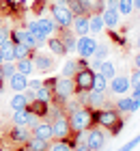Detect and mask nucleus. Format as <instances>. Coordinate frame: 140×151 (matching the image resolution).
Segmentation results:
<instances>
[{
	"label": "nucleus",
	"mask_w": 140,
	"mask_h": 151,
	"mask_svg": "<svg viewBox=\"0 0 140 151\" xmlns=\"http://www.w3.org/2000/svg\"><path fill=\"white\" fill-rule=\"evenodd\" d=\"M67 119H69V125H71L73 134L84 132V129H90L93 125H97L95 123V112L90 110V106H80L78 110H73Z\"/></svg>",
	"instance_id": "1"
},
{
	"label": "nucleus",
	"mask_w": 140,
	"mask_h": 151,
	"mask_svg": "<svg viewBox=\"0 0 140 151\" xmlns=\"http://www.w3.org/2000/svg\"><path fill=\"white\" fill-rule=\"evenodd\" d=\"M95 123L101 125L103 129H108L112 134H118L123 127V121H121V112L116 108H106V110H95Z\"/></svg>",
	"instance_id": "2"
},
{
	"label": "nucleus",
	"mask_w": 140,
	"mask_h": 151,
	"mask_svg": "<svg viewBox=\"0 0 140 151\" xmlns=\"http://www.w3.org/2000/svg\"><path fill=\"white\" fill-rule=\"evenodd\" d=\"M73 95H75V84H73L71 78H67V76L56 78L54 88H52V99H56V104L65 106V101L69 97H73Z\"/></svg>",
	"instance_id": "3"
},
{
	"label": "nucleus",
	"mask_w": 140,
	"mask_h": 151,
	"mask_svg": "<svg viewBox=\"0 0 140 151\" xmlns=\"http://www.w3.org/2000/svg\"><path fill=\"white\" fill-rule=\"evenodd\" d=\"M93 78H95V71L88 67H84V69H78L73 73V84H75V93L78 91H90L93 88Z\"/></svg>",
	"instance_id": "4"
},
{
	"label": "nucleus",
	"mask_w": 140,
	"mask_h": 151,
	"mask_svg": "<svg viewBox=\"0 0 140 151\" xmlns=\"http://www.w3.org/2000/svg\"><path fill=\"white\" fill-rule=\"evenodd\" d=\"M50 11H52V17L54 22L58 24V28H69L73 22V13L69 11V6H62V4H50Z\"/></svg>",
	"instance_id": "5"
},
{
	"label": "nucleus",
	"mask_w": 140,
	"mask_h": 151,
	"mask_svg": "<svg viewBox=\"0 0 140 151\" xmlns=\"http://www.w3.org/2000/svg\"><path fill=\"white\" fill-rule=\"evenodd\" d=\"M52 132H54V138H60V140H69L71 136V125H69V119L65 114L58 116V119H52Z\"/></svg>",
	"instance_id": "6"
},
{
	"label": "nucleus",
	"mask_w": 140,
	"mask_h": 151,
	"mask_svg": "<svg viewBox=\"0 0 140 151\" xmlns=\"http://www.w3.org/2000/svg\"><path fill=\"white\" fill-rule=\"evenodd\" d=\"M97 47V39L90 37V35H84V37H78V43H75V50H78L80 58H90Z\"/></svg>",
	"instance_id": "7"
},
{
	"label": "nucleus",
	"mask_w": 140,
	"mask_h": 151,
	"mask_svg": "<svg viewBox=\"0 0 140 151\" xmlns=\"http://www.w3.org/2000/svg\"><path fill=\"white\" fill-rule=\"evenodd\" d=\"M103 145H106V134L101 132V127H90L86 136V147L90 151H101Z\"/></svg>",
	"instance_id": "8"
},
{
	"label": "nucleus",
	"mask_w": 140,
	"mask_h": 151,
	"mask_svg": "<svg viewBox=\"0 0 140 151\" xmlns=\"http://www.w3.org/2000/svg\"><path fill=\"white\" fill-rule=\"evenodd\" d=\"M37 121H39V116L32 114L28 108H22V110H13V123H15V125L32 127V125H37Z\"/></svg>",
	"instance_id": "9"
},
{
	"label": "nucleus",
	"mask_w": 140,
	"mask_h": 151,
	"mask_svg": "<svg viewBox=\"0 0 140 151\" xmlns=\"http://www.w3.org/2000/svg\"><path fill=\"white\" fill-rule=\"evenodd\" d=\"M32 136L37 138H43V140H52L54 138V132H52V121H37V125H32Z\"/></svg>",
	"instance_id": "10"
},
{
	"label": "nucleus",
	"mask_w": 140,
	"mask_h": 151,
	"mask_svg": "<svg viewBox=\"0 0 140 151\" xmlns=\"http://www.w3.org/2000/svg\"><path fill=\"white\" fill-rule=\"evenodd\" d=\"M110 82V93H114V95H123V93H127L129 91V78H125V76H114L112 80H108Z\"/></svg>",
	"instance_id": "11"
},
{
	"label": "nucleus",
	"mask_w": 140,
	"mask_h": 151,
	"mask_svg": "<svg viewBox=\"0 0 140 151\" xmlns=\"http://www.w3.org/2000/svg\"><path fill=\"white\" fill-rule=\"evenodd\" d=\"M9 138H11L13 142H17V145H26V142L30 140V129L24 127V125H15V127L9 132Z\"/></svg>",
	"instance_id": "12"
},
{
	"label": "nucleus",
	"mask_w": 140,
	"mask_h": 151,
	"mask_svg": "<svg viewBox=\"0 0 140 151\" xmlns=\"http://www.w3.org/2000/svg\"><path fill=\"white\" fill-rule=\"evenodd\" d=\"M32 63H34V69L41 71V73L52 71V67H54V60L47 54H32Z\"/></svg>",
	"instance_id": "13"
},
{
	"label": "nucleus",
	"mask_w": 140,
	"mask_h": 151,
	"mask_svg": "<svg viewBox=\"0 0 140 151\" xmlns=\"http://www.w3.org/2000/svg\"><path fill=\"white\" fill-rule=\"evenodd\" d=\"M71 30L75 37H84L88 35V15H75L71 22Z\"/></svg>",
	"instance_id": "14"
},
{
	"label": "nucleus",
	"mask_w": 140,
	"mask_h": 151,
	"mask_svg": "<svg viewBox=\"0 0 140 151\" xmlns=\"http://www.w3.org/2000/svg\"><path fill=\"white\" fill-rule=\"evenodd\" d=\"M9 86H11L15 93H24L26 88H28V76L15 71V73H13L11 78H9Z\"/></svg>",
	"instance_id": "15"
},
{
	"label": "nucleus",
	"mask_w": 140,
	"mask_h": 151,
	"mask_svg": "<svg viewBox=\"0 0 140 151\" xmlns=\"http://www.w3.org/2000/svg\"><path fill=\"white\" fill-rule=\"evenodd\" d=\"M103 28H106V24H103L101 13H90L88 15V32L90 35H101Z\"/></svg>",
	"instance_id": "16"
},
{
	"label": "nucleus",
	"mask_w": 140,
	"mask_h": 151,
	"mask_svg": "<svg viewBox=\"0 0 140 151\" xmlns=\"http://www.w3.org/2000/svg\"><path fill=\"white\" fill-rule=\"evenodd\" d=\"M28 110L32 114H37L39 119H45L47 112H50V104H47V101H41V99H32L30 104H28Z\"/></svg>",
	"instance_id": "17"
},
{
	"label": "nucleus",
	"mask_w": 140,
	"mask_h": 151,
	"mask_svg": "<svg viewBox=\"0 0 140 151\" xmlns=\"http://www.w3.org/2000/svg\"><path fill=\"white\" fill-rule=\"evenodd\" d=\"M58 30H60V41H62V45H65V50L73 52L75 43H78V37L73 35V30H69V28H58Z\"/></svg>",
	"instance_id": "18"
},
{
	"label": "nucleus",
	"mask_w": 140,
	"mask_h": 151,
	"mask_svg": "<svg viewBox=\"0 0 140 151\" xmlns=\"http://www.w3.org/2000/svg\"><path fill=\"white\" fill-rule=\"evenodd\" d=\"M101 17H103V24H106V28H116L121 13H118L116 9H103V11H101Z\"/></svg>",
	"instance_id": "19"
},
{
	"label": "nucleus",
	"mask_w": 140,
	"mask_h": 151,
	"mask_svg": "<svg viewBox=\"0 0 140 151\" xmlns=\"http://www.w3.org/2000/svg\"><path fill=\"white\" fill-rule=\"evenodd\" d=\"M37 24H39V28H41V32H43L45 37H52V32L58 30V24L54 22V17H39Z\"/></svg>",
	"instance_id": "20"
},
{
	"label": "nucleus",
	"mask_w": 140,
	"mask_h": 151,
	"mask_svg": "<svg viewBox=\"0 0 140 151\" xmlns=\"http://www.w3.org/2000/svg\"><path fill=\"white\" fill-rule=\"evenodd\" d=\"M45 43H47V47H50V52L56 54V56H65V54H67V50H65V45H62L60 37H47Z\"/></svg>",
	"instance_id": "21"
},
{
	"label": "nucleus",
	"mask_w": 140,
	"mask_h": 151,
	"mask_svg": "<svg viewBox=\"0 0 140 151\" xmlns=\"http://www.w3.org/2000/svg\"><path fill=\"white\" fill-rule=\"evenodd\" d=\"M0 54H2V60L4 63H9V60H15V43L9 39L4 41L2 45H0Z\"/></svg>",
	"instance_id": "22"
},
{
	"label": "nucleus",
	"mask_w": 140,
	"mask_h": 151,
	"mask_svg": "<svg viewBox=\"0 0 140 151\" xmlns=\"http://www.w3.org/2000/svg\"><path fill=\"white\" fill-rule=\"evenodd\" d=\"M103 99H106V93L95 91V88H90V91H88V106L90 108H101Z\"/></svg>",
	"instance_id": "23"
},
{
	"label": "nucleus",
	"mask_w": 140,
	"mask_h": 151,
	"mask_svg": "<svg viewBox=\"0 0 140 151\" xmlns=\"http://www.w3.org/2000/svg\"><path fill=\"white\" fill-rule=\"evenodd\" d=\"M32 151H47L50 149V140H43V138H37V136H30V140L26 142Z\"/></svg>",
	"instance_id": "24"
},
{
	"label": "nucleus",
	"mask_w": 140,
	"mask_h": 151,
	"mask_svg": "<svg viewBox=\"0 0 140 151\" xmlns=\"http://www.w3.org/2000/svg\"><path fill=\"white\" fill-rule=\"evenodd\" d=\"M15 69L19 73H24V76H30L34 71V63H32V58H22V60H17L15 63Z\"/></svg>",
	"instance_id": "25"
},
{
	"label": "nucleus",
	"mask_w": 140,
	"mask_h": 151,
	"mask_svg": "<svg viewBox=\"0 0 140 151\" xmlns=\"http://www.w3.org/2000/svg\"><path fill=\"white\" fill-rule=\"evenodd\" d=\"M11 108L13 110H22V108H28V99H26V93H15L11 97Z\"/></svg>",
	"instance_id": "26"
},
{
	"label": "nucleus",
	"mask_w": 140,
	"mask_h": 151,
	"mask_svg": "<svg viewBox=\"0 0 140 151\" xmlns=\"http://www.w3.org/2000/svg\"><path fill=\"white\" fill-rule=\"evenodd\" d=\"M22 58H32V50L26 43H15V60Z\"/></svg>",
	"instance_id": "27"
},
{
	"label": "nucleus",
	"mask_w": 140,
	"mask_h": 151,
	"mask_svg": "<svg viewBox=\"0 0 140 151\" xmlns=\"http://www.w3.org/2000/svg\"><path fill=\"white\" fill-rule=\"evenodd\" d=\"M93 88H95V91L106 93V88H108V78L97 71V73H95V78H93Z\"/></svg>",
	"instance_id": "28"
},
{
	"label": "nucleus",
	"mask_w": 140,
	"mask_h": 151,
	"mask_svg": "<svg viewBox=\"0 0 140 151\" xmlns=\"http://www.w3.org/2000/svg\"><path fill=\"white\" fill-rule=\"evenodd\" d=\"M99 73H101V76H106L108 80H112V78L116 76V71H114V65H112V63H108V60H101V63H99Z\"/></svg>",
	"instance_id": "29"
},
{
	"label": "nucleus",
	"mask_w": 140,
	"mask_h": 151,
	"mask_svg": "<svg viewBox=\"0 0 140 151\" xmlns=\"http://www.w3.org/2000/svg\"><path fill=\"white\" fill-rule=\"evenodd\" d=\"M47 151H71V142L69 140H60V138H56L54 142L50 140V149Z\"/></svg>",
	"instance_id": "30"
},
{
	"label": "nucleus",
	"mask_w": 140,
	"mask_h": 151,
	"mask_svg": "<svg viewBox=\"0 0 140 151\" xmlns=\"http://www.w3.org/2000/svg\"><path fill=\"white\" fill-rule=\"evenodd\" d=\"M114 108H116L121 114H129V112H131V97H121V99L116 101Z\"/></svg>",
	"instance_id": "31"
},
{
	"label": "nucleus",
	"mask_w": 140,
	"mask_h": 151,
	"mask_svg": "<svg viewBox=\"0 0 140 151\" xmlns=\"http://www.w3.org/2000/svg\"><path fill=\"white\" fill-rule=\"evenodd\" d=\"M34 99H41V101H47V104H50V101H52V91L41 84L37 91H34Z\"/></svg>",
	"instance_id": "32"
},
{
	"label": "nucleus",
	"mask_w": 140,
	"mask_h": 151,
	"mask_svg": "<svg viewBox=\"0 0 140 151\" xmlns=\"http://www.w3.org/2000/svg\"><path fill=\"white\" fill-rule=\"evenodd\" d=\"M116 11L121 13V15H129V13L134 11V0H118Z\"/></svg>",
	"instance_id": "33"
},
{
	"label": "nucleus",
	"mask_w": 140,
	"mask_h": 151,
	"mask_svg": "<svg viewBox=\"0 0 140 151\" xmlns=\"http://www.w3.org/2000/svg\"><path fill=\"white\" fill-rule=\"evenodd\" d=\"M93 56H95V63H101V60H106V56H108V45L97 43L95 52H93Z\"/></svg>",
	"instance_id": "34"
},
{
	"label": "nucleus",
	"mask_w": 140,
	"mask_h": 151,
	"mask_svg": "<svg viewBox=\"0 0 140 151\" xmlns=\"http://www.w3.org/2000/svg\"><path fill=\"white\" fill-rule=\"evenodd\" d=\"M75 71H78V60H67L62 65V76H67V78H73Z\"/></svg>",
	"instance_id": "35"
},
{
	"label": "nucleus",
	"mask_w": 140,
	"mask_h": 151,
	"mask_svg": "<svg viewBox=\"0 0 140 151\" xmlns=\"http://www.w3.org/2000/svg\"><path fill=\"white\" fill-rule=\"evenodd\" d=\"M2 71H4V78L9 80L11 76L17 71V69H15V60H9V63H2Z\"/></svg>",
	"instance_id": "36"
},
{
	"label": "nucleus",
	"mask_w": 140,
	"mask_h": 151,
	"mask_svg": "<svg viewBox=\"0 0 140 151\" xmlns=\"http://www.w3.org/2000/svg\"><path fill=\"white\" fill-rule=\"evenodd\" d=\"M80 6L84 9V13L86 15H90V13H95V0H78Z\"/></svg>",
	"instance_id": "37"
},
{
	"label": "nucleus",
	"mask_w": 140,
	"mask_h": 151,
	"mask_svg": "<svg viewBox=\"0 0 140 151\" xmlns=\"http://www.w3.org/2000/svg\"><path fill=\"white\" fill-rule=\"evenodd\" d=\"M0 11L2 13H13L15 11V2H11V0H0Z\"/></svg>",
	"instance_id": "38"
},
{
	"label": "nucleus",
	"mask_w": 140,
	"mask_h": 151,
	"mask_svg": "<svg viewBox=\"0 0 140 151\" xmlns=\"http://www.w3.org/2000/svg\"><path fill=\"white\" fill-rule=\"evenodd\" d=\"M9 39L13 41V43H22V41H24V30H19V28H13Z\"/></svg>",
	"instance_id": "39"
},
{
	"label": "nucleus",
	"mask_w": 140,
	"mask_h": 151,
	"mask_svg": "<svg viewBox=\"0 0 140 151\" xmlns=\"http://www.w3.org/2000/svg\"><path fill=\"white\" fill-rule=\"evenodd\" d=\"M9 37H11V28L2 24V26H0V45H2L4 41H9Z\"/></svg>",
	"instance_id": "40"
},
{
	"label": "nucleus",
	"mask_w": 140,
	"mask_h": 151,
	"mask_svg": "<svg viewBox=\"0 0 140 151\" xmlns=\"http://www.w3.org/2000/svg\"><path fill=\"white\" fill-rule=\"evenodd\" d=\"M138 142H140V134L136 136V138H131V140L127 142V145H123V147H121V151H131V149H134V147L138 145Z\"/></svg>",
	"instance_id": "41"
},
{
	"label": "nucleus",
	"mask_w": 140,
	"mask_h": 151,
	"mask_svg": "<svg viewBox=\"0 0 140 151\" xmlns=\"http://www.w3.org/2000/svg\"><path fill=\"white\" fill-rule=\"evenodd\" d=\"M129 84L140 86V69H134V73H131V78H129Z\"/></svg>",
	"instance_id": "42"
},
{
	"label": "nucleus",
	"mask_w": 140,
	"mask_h": 151,
	"mask_svg": "<svg viewBox=\"0 0 140 151\" xmlns=\"http://www.w3.org/2000/svg\"><path fill=\"white\" fill-rule=\"evenodd\" d=\"M41 84H43L41 80H28V88H32V91H37Z\"/></svg>",
	"instance_id": "43"
},
{
	"label": "nucleus",
	"mask_w": 140,
	"mask_h": 151,
	"mask_svg": "<svg viewBox=\"0 0 140 151\" xmlns=\"http://www.w3.org/2000/svg\"><path fill=\"white\" fill-rule=\"evenodd\" d=\"M103 4H106V9H116L118 0H103Z\"/></svg>",
	"instance_id": "44"
},
{
	"label": "nucleus",
	"mask_w": 140,
	"mask_h": 151,
	"mask_svg": "<svg viewBox=\"0 0 140 151\" xmlns=\"http://www.w3.org/2000/svg\"><path fill=\"white\" fill-rule=\"evenodd\" d=\"M140 108V99H131V112H136Z\"/></svg>",
	"instance_id": "45"
},
{
	"label": "nucleus",
	"mask_w": 140,
	"mask_h": 151,
	"mask_svg": "<svg viewBox=\"0 0 140 151\" xmlns=\"http://www.w3.org/2000/svg\"><path fill=\"white\" fill-rule=\"evenodd\" d=\"M131 99H140V86H134V95H131Z\"/></svg>",
	"instance_id": "46"
},
{
	"label": "nucleus",
	"mask_w": 140,
	"mask_h": 151,
	"mask_svg": "<svg viewBox=\"0 0 140 151\" xmlns=\"http://www.w3.org/2000/svg\"><path fill=\"white\" fill-rule=\"evenodd\" d=\"M6 78H4V71H2V65H0V84H4Z\"/></svg>",
	"instance_id": "47"
},
{
	"label": "nucleus",
	"mask_w": 140,
	"mask_h": 151,
	"mask_svg": "<svg viewBox=\"0 0 140 151\" xmlns=\"http://www.w3.org/2000/svg\"><path fill=\"white\" fill-rule=\"evenodd\" d=\"M54 4H62V6H69V0H54Z\"/></svg>",
	"instance_id": "48"
},
{
	"label": "nucleus",
	"mask_w": 140,
	"mask_h": 151,
	"mask_svg": "<svg viewBox=\"0 0 140 151\" xmlns=\"http://www.w3.org/2000/svg\"><path fill=\"white\" fill-rule=\"evenodd\" d=\"M136 69H140V52L136 54Z\"/></svg>",
	"instance_id": "49"
},
{
	"label": "nucleus",
	"mask_w": 140,
	"mask_h": 151,
	"mask_svg": "<svg viewBox=\"0 0 140 151\" xmlns=\"http://www.w3.org/2000/svg\"><path fill=\"white\" fill-rule=\"evenodd\" d=\"M75 151H90V149H88L86 145H82V147H78V149H75Z\"/></svg>",
	"instance_id": "50"
},
{
	"label": "nucleus",
	"mask_w": 140,
	"mask_h": 151,
	"mask_svg": "<svg viewBox=\"0 0 140 151\" xmlns=\"http://www.w3.org/2000/svg\"><path fill=\"white\" fill-rule=\"evenodd\" d=\"M136 45H138V52H140V32H138V37H136Z\"/></svg>",
	"instance_id": "51"
},
{
	"label": "nucleus",
	"mask_w": 140,
	"mask_h": 151,
	"mask_svg": "<svg viewBox=\"0 0 140 151\" xmlns=\"http://www.w3.org/2000/svg\"><path fill=\"white\" fill-rule=\"evenodd\" d=\"M19 151H32V149H30V147H28V145H24V147H22V149H19Z\"/></svg>",
	"instance_id": "52"
},
{
	"label": "nucleus",
	"mask_w": 140,
	"mask_h": 151,
	"mask_svg": "<svg viewBox=\"0 0 140 151\" xmlns=\"http://www.w3.org/2000/svg\"><path fill=\"white\" fill-rule=\"evenodd\" d=\"M0 151H13V149H9V147H4V149H0Z\"/></svg>",
	"instance_id": "53"
},
{
	"label": "nucleus",
	"mask_w": 140,
	"mask_h": 151,
	"mask_svg": "<svg viewBox=\"0 0 140 151\" xmlns=\"http://www.w3.org/2000/svg\"><path fill=\"white\" fill-rule=\"evenodd\" d=\"M2 63H4V60H2V54H0V65H2Z\"/></svg>",
	"instance_id": "54"
},
{
	"label": "nucleus",
	"mask_w": 140,
	"mask_h": 151,
	"mask_svg": "<svg viewBox=\"0 0 140 151\" xmlns=\"http://www.w3.org/2000/svg\"><path fill=\"white\" fill-rule=\"evenodd\" d=\"M0 26H2V15H0Z\"/></svg>",
	"instance_id": "55"
},
{
	"label": "nucleus",
	"mask_w": 140,
	"mask_h": 151,
	"mask_svg": "<svg viewBox=\"0 0 140 151\" xmlns=\"http://www.w3.org/2000/svg\"><path fill=\"white\" fill-rule=\"evenodd\" d=\"M138 22H140V11H138Z\"/></svg>",
	"instance_id": "56"
}]
</instances>
